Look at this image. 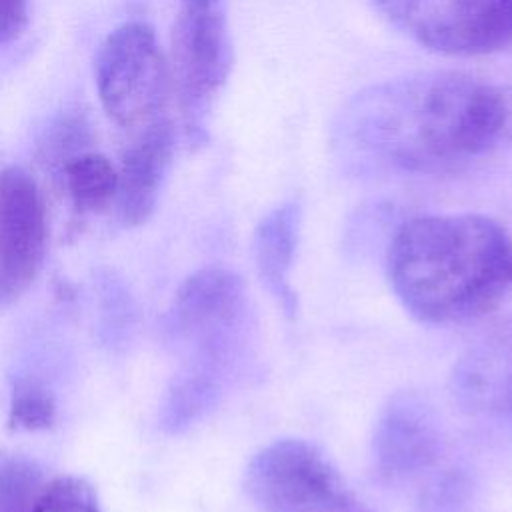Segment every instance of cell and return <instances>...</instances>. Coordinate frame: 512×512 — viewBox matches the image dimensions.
Masks as SVG:
<instances>
[{"mask_svg": "<svg viewBox=\"0 0 512 512\" xmlns=\"http://www.w3.org/2000/svg\"><path fill=\"white\" fill-rule=\"evenodd\" d=\"M30 512H102L94 488L78 476H60L40 488Z\"/></svg>", "mask_w": 512, "mask_h": 512, "instance_id": "15", "label": "cell"}, {"mask_svg": "<svg viewBox=\"0 0 512 512\" xmlns=\"http://www.w3.org/2000/svg\"><path fill=\"white\" fill-rule=\"evenodd\" d=\"M244 488L262 512H368L324 454L298 438L258 450L246 466Z\"/></svg>", "mask_w": 512, "mask_h": 512, "instance_id": "4", "label": "cell"}, {"mask_svg": "<svg viewBox=\"0 0 512 512\" xmlns=\"http://www.w3.org/2000/svg\"><path fill=\"white\" fill-rule=\"evenodd\" d=\"M298 230L300 208L294 202H284L258 222L254 234L258 276L288 314L296 310V294L290 284V272L298 246Z\"/></svg>", "mask_w": 512, "mask_h": 512, "instance_id": "12", "label": "cell"}, {"mask_svg": "<svg viewBox=\"0 0 512 512\" xmlns=\"http://www.w3.org/2000/svg\"><path fill=\"white\" fill-rule=\"evenodd\" d=\"M232 64L226 0H178L170 76L190 132H198Z\"/></svg>", "mask_w": 512, "mask_h": 512, "instance_id": "5", "label": "cell"}, {"mask_svg": "<svg viewBox=\"0 0 512 512\" xmlns=\"http://www.w3.org/2000/svg\"><path fill=\"white\" fill-rule=\"evenodd\" d=\"M372 456L386 478H406L426 470L440 456V430L430 406L416 394H394L378 416Z\"/></svg>", "mask_w": 512, "mask_h": 512, "instance_id": "9", "label": "cell"}, {"mask_svg": "<svg viewBox=\"0 0 512 512\" xmlns=\"http://www.w3.org/2000/svg\"><path fill=\"white\" fill-rule=\"evenodd\" d=\"M338 136L402 170H456L512 146V84L462 72L386 80L346 102Z\"/></svg>", "mask_w": 512, "mask_h": 512, "instance_id": "1", "label": "cell"}, {"mask_svg": "<svg viewBox=\"0 0 512 512\" xmlns=\"http://www.w3.org/2000/svg\"><path fill=\"white\" fill-rule=\"evenodd\" d=\"M46 208L34 178L16 166L0 174V302L18 298L46 254Z\"/></svg>", "mask_w": 512, "mask_h": 512, "instance_id": "8", "label": "cell"}, {"mask_svg": "<svg viewBox=\"0 0 512 512\" xmlns=\"http://www.w3.org/2000/svg\"><path fill=\"white\" fill-rule=\"evenodd\" d=\"M174 328L202 358L228 362L246 320L242 280L224 268H204L184 280L174 298Z\"/></svg>", "mask_w": 512, "mask_h": 512, "instance_id": "7", "label": "cell"}, {"mask_svg": "<svg viewBox=\"0 0 512 512\" xmlns=\"http://www.w3.org/2000/svg\"><path fill=\"white\" fill-rule=\"evenodd\" d=\"M56 404L42 386L20 382L10 402V424L24 430H42L54 422Z\"/></svg>", "mask_w": 512, "mask_h": 512, "instance_id": "16", "label": "cell"}, {"mask_svg": "<svg viewBox=\"0 0 512 512\" xmlns=\"http://www.w3.org/2000/svg\"><path fill=\"white\" fill-rule=\"evenodd\" d=\"M420 46L448 56H480L512 46V0H374Z\"/></svg>", "mask_w": 512, "mask_h": 512, "instance_id": "6", "label": "cell"}, {"mask_svg": "<svg viewBox=\"0 0 512 512\" xmlns=\"http://www.w3.org/2000/svg\"><path fill=\"white\" fill-rule=\"evenodd\" d=\"M40 492V472L24 458L0 456V512H30Z\"/></svg>", "mask_w": 512, "mask_h": 512, "instance_id": "14", "label": "cell"}, {"mask_svg": "<svg viewBox=\"0 0 512 512\" xmlns=\"http://www.w3.org/2000/svg\"><path fill=\"white\" fill-rule=\"evenodd\" d=\"M176 144V128L168 114L136 130L126 144L118 172L116 200L128 226L144 224L158 202V194L170 166Z\"/></svg>", "mask_w": 512, "mask_h": 512, "instance_id": "10", "label": "cell"}, {"mask_svg": "<svg viewBox=\"0 0 512 512\" xmlns=\"http://www.w3.org/2000/svg\"><path fill=\"white\" fill-rule=\"evenodd\" d=\"M64 182L78 212H100L118 190L114 164L98 152H80L64 164Z\"/></svg>", "mask_w": 512, "mask_h": 512, "instance_id": "13", "label": "cell"}, {"mask_svg": "<svg viewBox=\"0 0 512 512\" xmlns=\"http://www.w3.org/2000/svg\"><path fill=\"white\" fill-rule=\"evenodd\" d=\"M94 70L102 108L118 126L138 130L166 114L170 64L148 24L126 22L110 32Z\"/></svg>", "mask_w": 512, "mask_h": 512, "instance_id": "3", "label": "cell"}, {"mask_svg": "<svg viewBox=\"0 0 512 512\" xmlns=\"http://www.w3.org/2000/svg\"><path fill=\"white\" fill-rule=\"evenodd\" d=\"M388 278L418 320L464 322L500 302L512 280V244L498 222L480 214L412 218L390 242Z\"/></svg>", "mask_w": 512, "mask_h": 512, "instance_id": "2", "label": "cell"}, {"mask_svg": "<svg viewBox=\"0 0 512 512\" xmlns=\"http://www.w3.org/2000/svg\"><path fill=\"white\" fill-rule=\"evenodd\" d=\"M454 400L470 414L512 418V332L472 346L450 376Z\"/></svg>", "mask_w": 512, "mask_h": 512, "instance_id": "11", "label": "cell"}, {"mask_svg": "<svg viewBox=\"0 0 512 512\" xmlns=\"http://www.w3.org/2000/svg\"><path fill=\"white\" fill-rule=\"evenodd\" d=\"M28 18V0H0V46L20 36Z\"/></svg>", "mask_w": 512, "mask_h": 512, "instance_id": "17", "label": "cell"}]
</instances>
